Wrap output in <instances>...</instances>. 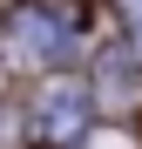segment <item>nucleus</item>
I'll return each instance as SVG.
<instances>
[{"instance_id": "nucleus-1", "label": "nucleus", "mask_w": 142, "mask_h": 149, "mask_svg": "<svg viewBox=\"0 0 142 149\" xmlns=\"http://www.w3.org/2000/svg\"><path fill=\"white\" fill-rule=\"evenodd\" d=\"M7 47L34 68H61L75 54V7L61 0H27V7L7 14Z\"/></svg>"}, {"instance_id": "nucleus-2", "label": "nucleus", "mask_w": 142, "mask_h": 149, "mask_svg": "<svg viewBox=\"0 0 142 149\" xmlns=\"http://www.w3.org/2000/svg\"><path fill=\"white\" fill-rule=\"evenodd\" d=\"M88 115H95V95L88 88H75V81H47L41 95H34V136L41 142H81L88 136Z\"/></svg>"}, {"instance_id": "nucleus-3", "label": "nucleus", "mask_w": 142, "mask_h": 149, "mask_svg": "<svg viewBox=\"0 0 142 149\" xmlns=\"http://www.w3.org/2000/svg\"><path fill=\"white\" fill-rule=\"evenodd\" d=\"M122 20H129V47L142 54V0H122Z\"/></svg>"}]
</instances>
